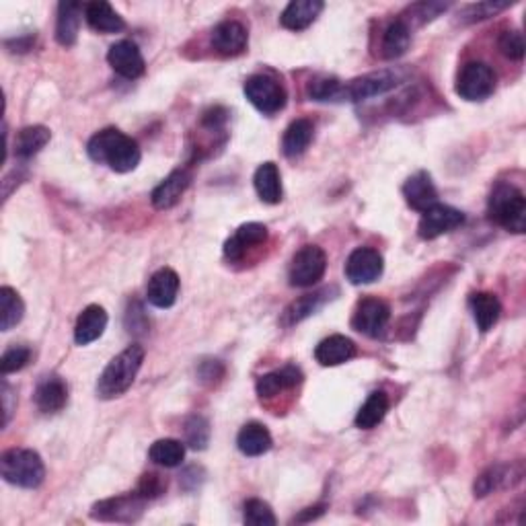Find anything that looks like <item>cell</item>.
I'll return each instance as SVG.
<instances>
[{
  "label": "cell",
  "instance_id": "cell-1",
  "mask_svg": "<svg viewBox=\"0 0 526 526\" xmlns=\"http://www.w3.org/2000/svg\"><path fill=\"white\" fill-rule=\"evenodd\" d=\"M87 152L91 160L108 165L116 173L134 171L142 159L138 142L117 128H105L89 140Z\"/></svg>",
  "mask_w": 526,
  "mask_h": 526
},
{
  "label": "cell",
  "instance_id": "cell-2",
  "mask_svg": "<svg viewBox=\"0 0 526 526\" xmlns=\"http://www.w3.org/2000/svg\"><path fill=\"white\" fill-rule=\"evenodd\" d=\"M142 362L144 348L140 343H132L124 352H119L103 368L99 381H97V397L105 399V401L122 397L134 384L140 368H142Z\"/></svg>",
  "mask_w": 526,
  "mask_h": 526
},
{
  "label": "cell",
  "instance_id": "cell-3",
  "mask_svg": "<svg viewBox=\"0 0 526 526\" xmlns=\"http://www.w3.org/2000/svg\"><path fill=\"white\" fill-rule=\"evenodd\" d=\"M487 214L508 233L522 235L526 230V198L516 185L500 181L489 194Z\"/></svg>",
  "mask_w": 526,
  "mask_h": 526
},
{
  "label": "cell",
  "instance_id": "cell-4",
  "mask_svg": "<svg viewBox=\"0 0 526 526\" xmlns=\"http://www.w3.org/2000/svg\"><path fill=\"white\" fill-rule=\"evenodd\" d=\"M0 473L3 479L11 486L35 489L46 479L44 461L30 448H11L0 457Z\"/></svg>",
  "mask_w": 526,
  "mask_h": 526
},
{
  "label": "cell",
  "instance_id": "cell-5",
  "mask_svg": "<svg viewBox=\"0 0 526 526\" xmlns=\"http://www.w3.org/2000/svg\"><path fill=\"white\" fill-rule=\"evenodd\" d=\"M327 270V254L319 245H305L292 257L289 268V280L294 289H311L323 280Z\"/></svg>",
  "mask_w": 526,
  "mask_h": 526
},
{
  "label": "cell",
  "instance_id": "cell-6",
  "mask_svg": "<svg viewBox=\"0 0 526 526\" xmlns=\"http://www.w3.org/2000/svg\"><path fill=\"white\" fill-rule=\"evenodd\" d=\"M243 93L249 103L263 116H273L284 109L286 89L268 74H254L245 81Z\"/></svg>",
  "mask_w": 526,
  "mask_h": 526
},
{
  "label": "cell",
  "instance_id": "cell-7",
  "mask_svg": "<svg viewBox=\"0 0 526 526\" xmlns=\"http://www.w3.org/2000/svg\"><path fill=\"white\" fill-rule=\"evenodd\" d=\"M146 502L149 500H144L138 492L108 497L91 508V518L99 522H136L144 514Z\"/></svg>",
  "mask_w": 526,
  "mask_h": 526
},
{
  "label": "cell",
  "instance_id": "cell-8",
  "mask_svg": "<svg viewBox=\"0 0 526 526\" xmlns=\"http://www.w3.org/2000/svg\"><path fill=\"white\" fill-rule=\"evenodd\" d=\"M496 73L486 62H469L457 79V95L465 101H486L496 91Z\"/></svg>",
  "mask_w": 526,
  "mask_h": 526
},
{
  "label": "cell",
  "instance_id": "cell-9",
  "mask_svg": "<svg viewBox=\"0 0 526 526\" xmlns=\"http://www.w3.org/2000/svg\"><path fill=\"white\" fill-rule=\"evenodd\" d=\"M399 82V76L391 70H381V73H370L358 79L343 82L341 85V101H362L370 99V97L384 95L391 89H395Z\"/></svg>",
  "mask_w": 526,
  "mask_h": 526
},
{
  "label": "cell",
  "instance_id": "cell-10",
  "mask_svg": "<svg viewBox=\"0 0 526 526\" xmlns=\"http://www.w3.org/2000/svg\"><path fill=\"white\" fill-rule=\"evenodd\" d=\"M391 319V306L381 298L366 297L356 305L352 327L356 332H360L368 338H378L384 332V327L389 325Z\"/></svg>",
  "mask_w": 526,
  "mask_h": 526
},
{
  "label": "cell",
  "instance_id": "cell-11",
  "mask_svg": "<svg viewBox=\"0 0 526 526\" xmlns=\"http://www.w3.org/2000/svg\"><path fill=\"white\" fill-rule=\"evenodd\" d=\"M522 477H524L522 461L510 462V465H492L475 479L473 494L475 497H486L489 494L497 492V489L514 487L522 481Z\"/></svg>",
  "mask_w": 526,
  "mask_h": 526
},
{
  "label": "cell",
  "instance_id": "cell-12",
  "mask_svg": "<svg viewBox=\"0 0 526 526\" xmlns=\"http://www.w3.org/2000/svg\"><path fill=\"white\" fill-rule=\"evenodd\" d=\"M384 272L383 255L373 247H358L346 262V278L356 286L373 284Z\"/></svg>",
  "mask_w": 526,
  "mask_h": 526
},
{
  "label": "cell",
  "instance_id": "cell-13",
  "mask_svg": "<svg viewBox=\"0 0 526 526\" xmlns=\"http://www.w3.org/2000/svg\"><path fill=\"white\" fill-rule=\"evenodd\" d=\"M462 222H465V214H462L461 210L436 204L422 214V220L418 224V235L422 237L424 241H434V238L459 229Z\"/></svg>",
  "mask_w": 526,
  "mask_h": 526
},
{
  "label": "cell",
  "instance_id": "cell-14",
  "mask_svg": "<svg viewBox=\"0 0 526 526\" xmlns=\"http://www.w3.org/2000/svg\"><path fill=\"white\" fill-rule=\"evenodd\" d=\"M108 62L119 76H124V79H130V81L142 76L146 68L142 52H140V47L130 39H122L111 46L108 52Z\"/></svg>",
  "mask_w": 526,
  "mask_h": 526
},
{
  "label": "cell",
  "instance_id": "cell-15",
  "mask_svg": "<svg viewBox=\"0 0 526 526\" xmlns=\"http://www.w3.org/2000/svg\"><path fill=\"white\" fill-rule=\"evenodd\" d=\"M210 44H212L216 54L227 56V58H233V56H238L247 50L249 33H247V30H245L243 23L229 19V21H222V23L214 27L212 38H210Z\"/></svg>",
  "mask_w": 526,
  "mask_h": 526
},
{
  "label": "cell",
  "instance_id": "cell-16",
  "mask_svg": "<svg viewBox=\"0 0 526 526\" xmlns=\"http://www.w3.org/2000/svg\"><path fill=\"white\" fill-rule=\"evenodd\" d=\"M268 241V227L259 222H247L235 230V235L224 243V257L229 262H241L249 249L259 247Z\"/></svg>",
  "mask_w": 526,
  "mask_h": 526
},
{
  "label": "cell",
  "instance_id": "cell-17",
  "mask_svg": "<svg viewBox=\"0 0 526 526\" xmlns=\"http://www.w3.org/2000/svg\"><path fill=\"white\" fill-rule=\"evenodd\" d=\"M403 198L408 202V206H411L418 212H426V210L434 208L438 202V189L434 185V181L430 177V173L426 171H418L416 175L403 184Z\"/></svg>",
  "mask_w": 526,
  "mask_h": 526
},
{
  "label": "cell",
  "instance_id": "cell-18",
  "mask_svg": "<svg viewBox=\"0 0 526 526\" xmlns=\"http://www.w3.org/2000/svg\"><path fill=\"white\" fill-rule=\"evenodd\" d=\"M179 294V276L171 268H160L154 272L149 286H146V298L157 308H171Z\"/></svg>",
  "mask_w": 526,
  "mask_h": 526
},
{
  "label": "cell",
  "instance_id": "cell-19",
  "mask_svg": "<svg viewBox=\"0 0 526 526\" xmlns=\"http://www.w3.org/2000/svg\"><path fill=\"white\" fill-rule=\"evenodd\" d=\"M192 184V173L187 169H175L171 175L160 181V184L154 187L151 195L152 206L157 210H169L181 200V195L185 194V189Z\"/></svg>",
  "mask_w": 526,
  "mask_h": 526
},
{
  "label": "cell",
  "instance_id": "cell-20",
  "mask_svg": "<svg viewBox=\"0 0 526 526\" xmlns=\"http://www.w3.org/2000/svg\"><path fill=\"white\" fill-rule=\"evenodd\" d=\"M33 399L39 411L44 413L62 411L68 403V384L56 375L44 376L38 383V389H35L33 392Z\"/></svg>",
  "mask_w": 526,
  "mask_h": 526
},
{
  "label": "cell",
  "instance_id": "cell-21",
  "mask_svg": "<svg viewBox=\"0 0 526 526\" xmlns=\"http://www.w3.org/2000/svg\"><path fill=\"white\" fill-rule=\"evenodd\" d=\"M300 383H303V370L294 366V364H286V366L273 370V373L259 376L255 389L262 399H272L286 389H294Z\"/></svg>",
  "mask_w": 526,
  "mask_h": 526
},
{
  "label": "cell",
  "instance_id": "cell-22",
  "mask_svg": "<svg viewBox=\"0 0 526 526\" xmlns=\"http://www.w3.org/2000/svg\"><path fill=\"white\" fill-rule=\"evenodd\" d=\"M356 356V343L346 338V335H329V338L323 340L317 348H315V360H317L321 366H340V364H346Z\"/></svg>",
  "mask_w": 526,
  "mask_h": 526
},
{
  "label": "cell",
  "instance_id": "cell-23",
  "mask_svg": "<svg viewBox=\"0 0 526 526\" xmlns=\"http://www.w3.org/2000/svg\"><path fill=\"white\" fill-rule=\"evenodd\" d=\"M108 313L99 305H89L85 311L79 315L74 325V341L79 346H89L101 338L105 333V327H108Z\"/></svg>",
  "mask_w": 526,
  "mask_h": 526
},
{
  "label": "cell",
  "instance_id": "cell-24",
  "mask_svg": "<svg viewBox=\"0 0 526 526\" xmlns=\"http://www.w3.org/2000/svg\"><path fill=\"white\" fill-rule=\"evenodd\" d=\"M323 9L325 4L321 0H292L280 17V23L290 31H303L317 21Z\"/></svg>",
  "mask_w": 526,
  "mask_h": 526
},
{
  "label": "cell",
  "instance_id": "cell-25",
  "mask_svg": "<svg viewBox=\"0 0 526 526\" xmlns=\"http://www.w3.org/2000/svg\"><path fill=\"white\" fill-rule=\"evenodd\" d=\"M85 13V6L81 3H60L58 4V21H56V41L65 47H73L79 39L81 17Z\"/></svg>",
  "mask_w": 526,
  "mask_h": 526
},
{
  "label": "cell",
  "instance_id": "cell-26",
  "mask_svg": "<svg viewBox=\"0 0 526 526\" xmlns=\"http://www.w3.org/2000/svg\"><path fill=\"white\" fill-rule=\"evenodd\" d=\"M332 290L329 289H323L317 290L313 294H305V297H300L294 300L292 305L286 306V311L282 315V325L284 327H292L297 325V323L305 321L319 311V308L325 306L327 300H332Z\"/></svg>",
  "mask_w": 526,
  "mask_h": 526
},
{
  "label": "cell",
  "instance_id": "cell-27",
  "mask_svg": "<svg viewBox=\"0 0 526 526\" xmlns=\"http://www.w3.org/2000/svg\"><path fill=\"white\" fill-rule=\"evenodd\" d=\"M469 306H471L475 325L481 333H487L489 329H494L496 323L500 321L502 305H500V300H497L496 294H492V292L471 294V298H469Z\"/></svg>",
  "mask_w": 526,
  "mask_h": 526
},
{
  "label": "cell",
  "instance_id": "cell-28",
  "mask_svg": "<svg viewBox=\"0 0 526 526\" xmlns=\"http://www.w3.org/2000/svg\"><path fill=\"white\" fill-rule=\"evenodd\" d=\"M273 440L268 427L259 422H249L241 427L237 436V446L245 457H262L272 448Z\"/></svg>",
  "mask_w": 526,
  "mask_h": 526
},
{
  "label": "cell",
  "instance_id": "cell-29",
  "mask_svg": "<svg viewBox=\"0 0 526 526\" xmlns=\"http://www.w3.org/2000/svg\"><path fill=\"white\" fill-rule=\"evenodd\" d=\"M313 136H315V125L311 119L306 117L294 119L282 136V152L289 159L300 157V154L306 152L308 146H311Z\"/></svg>",
  "mask_w": 526,
  "mask_h": 526
},
{
  "label": "cell",
  "instance_id": "cell-30",
  "mask_svg": "<svg viewBox=\"0 0 526 526\" xmlns=\"http://www.w3.org/2000/svg\"><path fill=\"white\" fill-rule=\"evenodd\" d=\"M254 185L259 200L265 202V204H280L282 202V177H280L276 163L259 165Z\"/></svg>",
  "mask_w": 526,
  "mask_h": 526
},
{
  "label": "cell",
  "instance_id": "cell-31",
  "mask_svg": "<svg viewBox=\"0 0 526 526\" xmlns=\"http://www.w3.org/2000/svg\"><path fill=\"white\" fill-rule=\"evenodd\" d=\"M411 46V27L405 23L403 19L392 21V23L384 30L381 41V54L383 58L395 60L410 50Z\"/></svg>",
  "mask_w": 526,
  "mask_h": 526
},
{
  "label": "cell",
  "instance_id": "cell-32",
  "mask_svg": "<svg viewBox=\"0 0 526 526\" xmlns=\"http://www.w3.org/2000/svg\"><path fill=\"white\" fill-rule=\"evenodd\" d=\"M85 19L91 30L99 33H117L122 31L125 23L124 19L114 11V6L108 3H89L85 4Z\"/></svg>",
  "mask_w": 526,
  "mask_h": 526
},
{
  "label": "cell",
  "instance_id": "cell-33",
  "mask_svg": "<svg viewBox=\"0 0 526 526\" xmlns=\"http://www.w3.org/2000/svg\"><path fill=\"white\" fill-rule=\"evenodd\" d=\"M52 132L46 125H27L15 138V157L27 160L38 154L44 146L50 142Z\"/></svg>",
  "mask_w": 526,
  "mask_h": 526
},
{
  "label": "cell",
  "instance_id": "cell-34",
  "mask_svg": "<svg viewBox=\"0 0 526 526\" xmlns=\"http://www.w3.org/2000/svg\"><path fill=\"white\" fill-rule=\"evenodd\" d=\"M387 411H389L387 392L384 391L370 392L360 411H358L356 427H360V430H373V427H376L383 422L384 416H387Z\"/></svg>",
  "mask_w": 526,
  "mask_h": 526
},
{
  "label": "cell",
  "instance_id": "cell-35",
  "mask_svg": "<svg viewBox=\"0 0 526 526\" xmlns=\"http://www.w3.org/2000/svg\"><path fill=\"white\" fill-rule=\"evenodd\" d=\"M25 317V303L19 297L17 290H13L11 286H3L0 289V329L3 332H11L13 327H17Z\"/></svg>",
  "mask_w": 526,
  "mask_h": 526
},
{
  "label": "cell",
  "instance_id": "cell-36",
  "mask_svg": "<svg viewBox=\"0 0 526 526\" xmlns=\"http://www.w3.org/2000/svg\"><path fill=\"white\" fill-rule=\"evenodd\" d=\"M149 459L154 465L165 469L179 467L185 459V442L175 438H160L151 446Z\"/></svg>",
  "mask_w": 526,
  "mask_h": 526
},
{
  "label": "cell",
  "instance_id": "cell-37",
  "mask_svg": "<svg viewBox=\"0 0 526 526\" xmlns=\"http://www.w3.org/2000/svg\"><path fill=\"white\" fill-rule=\"evenodd\" d=\"M243 521L249 526H273L278 524V518L273 514V510L270 504H265L263 500H247L243 506Z\"/></svg>",
  "mask_w": 526,
  "mask_h": 526
},
{
  "label": "cell",
  "instance_id": "cell-38",
  "mask_svg": "<svg viewBox=\"0 0 526 526\" xmlns=\"http://www.w3.org/2000/svg\"><path fill=\"white\" fill-rule=\"evenodd\" d=\"M341 85L343 82L338 79H315L308 82L306 93L311 97V101L335 103L341 101Z\"/></svg>",
  "mask_w": 526,
  "mask_h": 526
},
{
  "label": "cell",
  "instance_id": "cell-39",
  "mask_svg": "<svg viewBox=\"0 0 526 526\" xmlns=\"http://www.w3.org/2000/svg\"><path fill=\"white\" fill-rule=\"evenodd\" d=\"M185 444L192 446L194 451H204L210 442V424L206 418L192 416L185 422Z\"/></svg>",
  "mask_w": 526,
  "mask_h": 526
},
{
  "label": "cell",
  "instance_id": "cell-40",
  "mask_svg": "<svg viewBox=\"0 0 526 526\" xmlns=\"http://www.w3.org/2000/svg\"><path fill=\"white\" fill-rule=\"evenodd\" d=\"M31 360V349L27 346H11L6 352L3 354V360H0V370L3 375H11L17 373V370L25 368L27 364Z\"/></svg>",
  "mask_w": 526,
  "mask_h": 526
},
{
  "label": "cell",
  "instance_id": "cell-41",
  "mask_svg": "<svg viewBox=\"0 0 526 526\" xmlns=\"http://www.w3.org/2000/svg\"><path fill=\"white\" fill-rule=\"evenodd\" d=\"M136 492L144 497V500H154L167 492V479L160 473H144L138 481Z\"/></svg>",
  "mask_w": 526,
  "mask_h": 526
},
{
  "label": "cell",
  "instance_id": "cell-42",
  "mask_svg": "<svg viewBox=\"0 0 526 526\" xmlns=\"http://www.w3.org/2000/svg\"><path fill=\"white\" fill-rule=\"evenodd\" d=\"M510 6V3H479V4H471L467 6L465 11H462V21L465 23H475V21H483V19H489L494 17L496 13L500 11H506Z\"/></svg>",
  "mask_w": 526,
  "mask_h": 526
},
{
  "label": "cell",
  "instance_id": "cell-43",
  "mask_svg": "<svg viewBox=\"0 0 526 526\" xmlns=\"http://www.w3.org/2000/svg\"><path fill=\"white\" fill-rule=\"evenodd\" d=\"M497 47L500 52L510 60H522L524 58V39L518 31H504L497 39Z\"/></svg>",
  "mask_w": 526,
  "mask_h": 526
},
{
  "label": "cell",
  "instance_id": "cell-44",
  "mask_svg": "<svg viewBox=\"0 0 526 526\" xmlns=\"http://www.w3.org/2000/svg\"><path fill=\"white\" fill-rule=\"evenodd\" d=\"M448 6L451 4H446V3H419V4L410 6L405 15H411L413 21H418L419 25H424V23H427V21L436 19L440 13H446Z\"/></svg>",
  "mask_w": 526,
  "mask_h": 526
},
{
  "label": "cell",
  "instance_id": "cell-45",
  "mask_svg": "<svg viewBox=\"0 0 526 526\" xmlns=\"http://www.w3.org/2000/svg\"><path fill=\"white\" fill-rule=\"evenodd\" d=\"M200 381L206 383V384H216L224 376V366L220 360H206L200 364Z\"/></svg>",
  "mask_w": 526,
  "mask_h": 526
},
{
  "label": "cell",
  "instance_id": "cell-46",
  "mask_svg": "<svg viewBox=\"0 0 526 526\" xmlns=\"http://www.w3.org/2000/svg\"><path fill=\"white\" fill-rule=\"evenodd\" d=\"M13 399H15V392H13V389H11V384H9V383L3 381V411H4L3 426H9L13 411H15L17 401L13 403Z\"/></svg>",
  "mask_w": 526,
  "mask_h": 526
},
{
  "label": "cell",
  "instance_id": "cell-47",
  "mask_svg": "<svg viewBox=\"0 0 526 526\" xmlns=\"http://www.w3.org/2000/svg\"><path fill=\"white\" fill-rule=\"evenodd\" d=\"M323 514H325V506H323V504H321V506H313V508L303 510V512H300V516L294 518V521L308 522V521H315V518H319Z\"/></svg>",
  "mask_w": 526,
  "mask_h": 526
}]
</instances>
